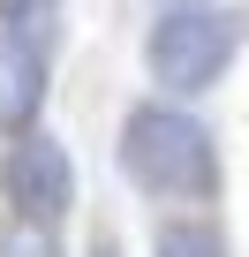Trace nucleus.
I'll return each mask as SVG.
<instances>
[{"label": "nucleus", "instance_id": "f257e3e1", "mask_svg": "<svg viewBox=\"0 0 249 257\" xmlns=\"http://www.w3.org/2000/svg\"><path fill=\"white\" fill-rule=\"evenodd\" d=\"M121 174H129L151 204H219L226 167H219V137L181 106V98H136L121 113Z\"/></svg>", "mask_w": 249, "mask_h": 257}, {"label": "nucleus", "instance_id": "f03ea898", "mask_svg": "<svg viewBox=\"0 0 249 257\" xmlns=\"http://www.w3.org/2000/svg\"><path fill=\"white\" fill-rule=\"evenodd\" d=\"M249 46V16L219 8V0H174V8L151 16L144 31V68L159 83V98H204L219 91V76L234 68V53Z\"/></svg>", "mask_w": 249, "mask_h": 257}, {"label": "nucleus", "instance_id": "7ed1b4c3", "mask_svg": "<svg viewBox=\"0 0 249 257\" xmlns=\"http://www.w3.org/2000/svg\"><path fill=\"white\" fill-rule=\"evenodd\" d=\"M0 197L31 227H61L76 212V159H68V144L46 137V128L8 137V152H0Z\"/></svg>", "mask_w": 249, "mask_h": 257}, {"label": "nucleus", "instance_id": "20e7f679", "mask_svg": "<svg viewBox=\"0 0 249 257\" xmlns=\"http://www.w3.org/2000/svg\"><path fill=\"white\" fill-rule=\"evenodd\" d=\"M46 91H53V53L16 38V31H0V128H8V137L38 128Z\"/></svg>", "mask_w": 249, "mask_h": 257}, {"label": "nucleus", "instance_id": "39448f33", "mask_svg": "<svg viewBox=\"0 0 249 257\" xmlns=\"http://www.w3.org/2000/svg\"><path fill=\"white\" fill-rule=\"evenodd\" d=\"M151 257H234V249H226L219 219H204V212H181V219H166V227L151 234Z\"/></svg>", "mask_w": 249, "mask_h": 257}, {"label": "nucleus", "instance_id": "423d86ee", "mask_svg": "<svg viewBox=\"0 0 249 257\" xmlns=\"http://www.w3.org/2000/svg\"><path fill=\"white\" fill-rule=\"evenodd\" d=\"M61 23H68V0H0V31H16L31 46H61Z\"/></svg>", "mask_w": 249, "mask_h": 257}, {"label": "nucleus", "instance_id": "0eeeda50", "mask_svg": "<svg viewBox=\"0 0 249 257\" xmlns=\"http://www.w3.org/2000/svg\"><path fill=\"white\" fill-rule=\"evenodd\" d=\"M0 257H61V242H53V227H31V219H0Z\"/></svg>", "mask_w": 249, "mask_h": 257}, {"label": "nucleus", "instance_id": "6e6552de", "mask_svg": "<svg viewBox=\"0 0 249 257\" xmlns=\"http://www.w3.org/2000/svg\"><path fill=\"white\" fill-rule=\"evenodd\" d=\"M91 257H121V242H113V234H98V242H91Z\"/></svg>", "mask_w": 249, "mask_h": 257}]
</instances>
